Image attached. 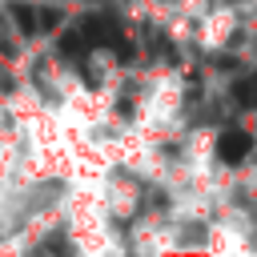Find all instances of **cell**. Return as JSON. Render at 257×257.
<instances>
[{"label":"cell","mask_w":257,"mask_h":257,"mask_svg":"<svg viewBox=\"0 0 257 257\" xmlns=\"http://www.w3.org/2000/svg\"><path fill=\"white\" fill-rule=\"evenodd\" d=\"M76 32L84 36L88 48H116L120 56H128V40H124V32L112 16H84L76 24Z\"/></svg>","instance_id":"cell-1"},{"label":"cell","mask_w":257,"mask_h":257,"mask_svg":"<svg viewBox=\"0 0 257 257\" xmlns=\"http://www.w3.org/2000/svg\"><path fill=\"white\" fill-rule=\"evenodd\" d=\"M12 16H16L20 32H28V36H36V32H44V28H56V24H60V12H52V8H28V4H12Z\"/></svg>","instance_id":"cell-2"},{"label":"cell","mask_w":257,"mask_h":257,"mask_svg":"<svg viewBox=\"0 0 257 257\" xmlns=\"http://www.w3.org/2000/svg\"><path fill=\"white\" fill-rule=\"evenodd\" d=\"M249 149H253V137H249L245 128H225L221 141H217V157H221L225 165H241V161L249 157Z\"/></svg>","instance_id":"cell-3"},{"label":"cell","mask_w":257,"mask_h":257,"mask_svg":"<svg viewBox=\"0 0 257 257\" xmlns=\"http://www.w3.org/2000/svg\"><path fill=\"white\" fill-rule=\"evenodd\" d=\"M233 96L245 104V108H257V76H241L233 84Z\"/></svg>","instance_id":"cell-4"},{"label":"cell","mask_w":257,"mask_h":257,"mask_svg":"<svg viewBox=\"0 0 257 257\" xmlns=\"http://www.w3.org/2000/svg\"><path fill=\"white\" fill-rule=\"evenodd\" d=\"M60 52H64V56H84L88 44H84V36H80L76 28H68V32L60 36Z\"/></svg>","instance_id":"cell-5"}]
</instances>
